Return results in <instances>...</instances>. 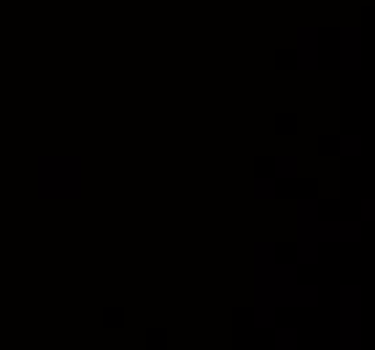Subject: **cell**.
Instances as JSON below:
<instances>
[{
	"label": "cell",
	"instance_id": "cell-4",
	"mask_svg": "<svg viewBox=\"0 0 375 350\" xmlns=\"http://www.w3.org/2000/svg\"><path fill=\"white\" fill-rule=\"evenodd\" d=\"M340 153H343V157H359L362 153V138L359 135H343V138H340Z\"/></svg>",
	"mask_w": 375,
	"mask_h": 350
},
{
	"label": "cell",
	"instance_id": "cell-1",
	"mask_svg": "<svg viewBox=\"0 0 375 350\" xmlns=\"http://www.w3.org/2000/svg\"><path fill=\"white\" fill-rule=\"evenodd\" d=\"M362 288L359 286H343L340 288V339L346 350H356L362 345Z\"/></svg>",
	"mask_w": 375,
	"mask_h": 350
},
{
	"label": "cell",
	"instance_id": "cell-2",
	"mask_svg": "<svg viewBox=\"0 0 375 350\" xmlns=\"http://www.w3.org/2000/svg\"><path fill=\"white\" fill-rule=\"evenodd\" d=\"M340 65L346 70H356L362 65V32L356 27H346L340 32Z\"/></svg>",
	"mask_w": 375,
	"mask_h": 350
},
{
	"label": "cell",
	"instance_id": "cell-6",
	"mask_svg": "<svg viewBox=\"0 0 375 350\" xmlns=\"http://www.w3.org/2000/svg\"><path fill=\"white\" fill-rule=\"evenodd\" d=\"M276 173L278 175H286V178H292L294 173H297V170H294V165H297V159H292V157H289V159H278L276 162Z\"/></svg>",
	"mask_w": 375,
	"mask_h": 350
},
{
	"label": "cell",
	"instance_id": "cell-5",
	"mask_svg": "<svg viewBox=\"0 0 375 350\" xmlns=\"http://www.w3.org/2000/svg\"><path fill=\"white\" fill-rule=\"evenodd\" d=\"M276 345H278V347H294V345H297V331H294V329H281Z\"/></svg>",
	"mask_w": 375,
	"mask_h": 350
},
{
	"label": "cell",
	"instance_id": "cell-3",
	"mask_svg": "<svg viewBox=\"0 0 375 350\" xmlns=\"http://www.w3.org/2000/svg\"><path fill=\"white\" fill-rule=\"evenodd\" d=\"M319 237L332 243H356L362 240V224L356 221H329V224H319Z\"/></svg>",
	"mask_w": 375,
	"mask_h": 350
},
{
	"label": "cell",
	"instance_id": "cell-7",
	"mask_svg": "<svg viewBox=\"0 0 375 350\" xmlns=\"http://www.w3.org/2000/svg\"><path fill=\"white\" fill-rule=\"evenodd\" d=\"M362 218L375 221V200H362Z\"/></svg>",
	"mask_w": 375,
	"mask_h": 350
}]
</instances>
